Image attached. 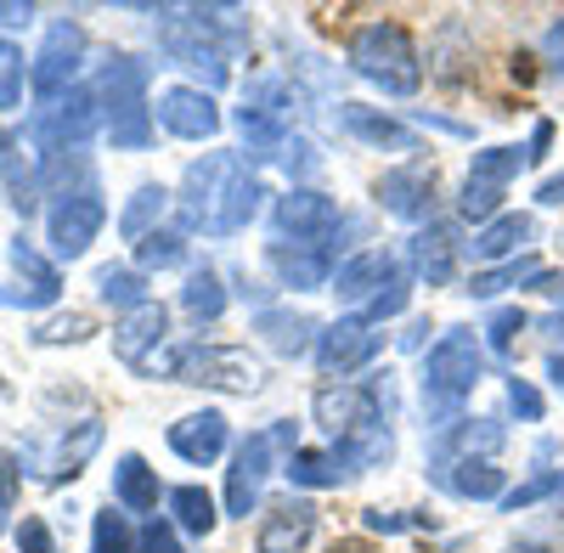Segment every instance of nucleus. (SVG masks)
<instances>
[{"label": "nucleus", "instance_id": "f257e3e1", "mask_svg": "<svg viewBox=\"0 0 564 553\" xmlns=\"http://www.w3.org/2000/svg\"><path fill=\"white\" fill-rule=\"evenodd\" d=\"M260 175L243 153H204L186 164L181 193H175V232L181 238H238L260 215Z\"/></svg>", "mask_w": 564, "mask_h": 553}, {"label": "nucleus", "instance_id": "f03ea898", "mask_svg": "<svg viewBox=\"0 0 564 553\" xmlns=\"http://www.w3.org/2000/svg\"><path fill=\"white\" fill-rule=\"evenodd\" d=\"M231 18H238V12H226V7H175L159 23V45L170 52V63L193 68L215 90L231 74V45L243 40V29Z\"/></svg>", "mask_w": 564, "mask_h": 553}, {"label": "nucleus", "instance_id": "7ed1b4c3", "mask_svg": "<svg viewBox=\"0 0 564 553\" xmlns=\"http://www.w3.org/2000/svg\"><path fill=\"white\" fill-rule=\"evenodd\" d=\"M480 373H486V350H480L475 328L441 334V345L423 356V412H430V424L441 435L457 424V406L475 395Z\"/></svg>", "mask_w": 564, "mask_h": 553}, {"label": "nucleus", "instance_id": "20e7f679", "mask_svg": "<svg viewBox=\"0 0 564 553\" xmlns=\"http://www.w3.org/2000/svg\"><path fill=\"white\" fill-rule=\"evenodd\" d=\"M90 90H97V102H102V130H108V142H113V148L141 153V148L153 142L148 68H141L135 57H108L102 74L90 79Z\"/></svg>", "mask_w": 564, "mask_h": 553}, {"label": "nucleus", "instance_id": "39448f33", "mask_svg": "<svg viewBox=\"0 0 564 553\" xmlns=\"http://www.w3.org/2000/svg\"><path fill=\"white\" fill-rule=\"evenodd\" d=\"M345 57L361 79H372L390 97H412L423 85V57H417V40L401 23H361L345 45Z\"/></svg>", "mask_w": 564, "mask_h": 553}, {"label": "nucleus", "instance_id": "423d86ee", "mask_svg": "<svg viewBox=\"0 0 564 553\" xmlns=\"http://www.w3.org/2000/svg\"><path fill=\"white\" fill-rule=\"evenodd\" d=\"M164 373L181 384H198V390H231V395H254L265 384V367L249 345H175L164 356Z\"/></svg>", "mask_w": 564, "mask_h": 553}, {"label": "nucleus", "instance_id": "0eeeda50", "mask_svg": "<svg viewBox=\"0 0 564 553\" xmlns=\"http://www.w3.org/2000/svg\"><path fill=\"white\" fill-rule=\"evenodd\" d=\"M294 452H300V435H294L289 419H276V424L254 430L238 452H231V469H226V514L249 520V514L260 509L265 480L276 475V457H294Z\"/></svg>", "mask_w": 564, "mask_h": 553}, {"label": "nucleus", "instance_id": "6e6552de", "mask_svg": "<svg viewBox=\"0 0 564 553\" xmlns=\"http://www.w3.org/2000/svg\"><path fill=\"white\" fill-rule=\"evenodd\" d=\"M102 193H97V181L90 187H68L52 198V209H45V243H52V260H79L90 243H97L102 232Z\"/></svg>", "mask_w": 564, "mask_h": 553}, {"label": "nucleus", "instance_id": "1a4fd4ad", "mask_svg": "<svg viewBox=\"0 0 564 553\" xmlns=\"http://www.w3.org/2000/svg\"><path fill=\"white\" fill-rule=\"evenodd\" d=\"M79 57H85V29L74 18H52V29H45V40H40V57L29 63V85H34V97L45 108L63 102L74 90Z\"/></svg>", "mask_w": 564, "mask_h": 553}, {"label": "nucleus", "instance_id": "9d476101", "mask_svg": "<svg viewBox=\"0 0 564 553\" xmlns=\"http://www.w3.org/2000/svg\"><path fill=\"white\" fill-rule=\"evenodd\" d=\"M384 406H390V373H384V384H322L316 401H311L316 424L334 441H350L367 424H379Z\"/></svg>", "mask_w": 564, "mask_h": 553}, {"label": "nucleus", "instance_id": "9b49d317", "mask_svg": "<svg viewBox=\"0 0 564 553\" xmlns=\"http://www.w3.org/2000/svg\"><path fill=\"white\" fill-rule=\"evenodd\" d=\"M525 164H531L525 148H486V153H475V164H468V181H463V198H457L463 220H480V226L497 220L508 181L520 175Z\"/></svg>", "mask_w": 564, "mask_h": 553}, {"label": "nucleus", "instance_id": "f8f14e48", "mask_svg": "<svg viewBox=\"0 0 564 553\" xmlns=\"http://www.w3.org/2000/svg\"><path fill=\"white\" fill-rule=\"evenodd\" d=\"M379 350H384V334L372 328L367 316H339L334 328L316 334V367H322V379H334V384H350V373H361Z\"/></svg>", "mask_w": 564, "mask_h": 553}, {"label": "nucleus", "instance_id": "ddd939ff", "mask_svg": "<svg viewBox=\"0 0 564 553\" xmlns=\"http://www.w3.org/2000/svg\"><path fill=\"white\" fill-rule=\"evenodd\" d=\"M339 204L334 198H322V193H311V187H289L276 198V209H271V232H276V243H334V232H339Z\"/></svg>", "mask_w": 564, "mask_h": 553}, {"label": "nucleus", "instance_id": "4468645a", "mask_svg": "<svg viewBox=\"0 0 564 553\" xmlns=\"http://www.w3.org/2000/svg\"><path fill=\"white\" fill-rule=\"evenodd\" d=\"M97 446H102V424L85 419V424H74V435H57L52 446H23L18 464L34 480H45V486H63V480H74L90 464V452H97Z\"/></svg>", "mask_w": 564, "mask_h": 553}, {"label": "nucleus", "instance_id": "2eb2a0df", "mask_svg": "<svg viewBox=\"0 0 564 553\" xmlns=\"http://www.w3.org/2000/svg\"><path fill=\"white\" fill-rule=\"evenodd\" d=\"M153 113H159V124L170 135H181V142H209V135H220V108H215L209 90H198V85L159 90V108Z\"/></svg>", "mask_w": 564, "mask_h": 553}, {"label": "nucleus", "instance_id": "dca6fc26", "mask_svg": "<svg viewBox=\"0 0 564 553\" xmlns=\"http://www.w3.org/2000/svg\"><path fill=\"white\" fill-rule=\"evenodd\" d=\"M0 187H7V204L18 215H34V204L45 193V164L29 148L23 130H0Z\"/></svg>", "mask_w": 564, "mask_h": 553}, {"label": "nucleus", "instance_id": "f3484780", "mask_svg": "<svg viewBox=\"0 0 564 553\" xmlns=\"http://www.w3.org/2000/svg\"><path fill=\"white\" fill-rule=\"evenodd\" d=\"M401 260L390 254V249H361L356 260H345L339 271H334V294L345 300V305H372V300H379L384 289H395L401 283Z\"/></svg>", "mask_w": 564, "mask_h": 553}, {"label": "nucleus", "instance_id": "a211bd4d", "mask_svg": "<svg viewBox=\"0 0 564 553\" xmlns=\"http://www.w3.org/2000/svg\"><path fill=\"white\" fill-rule=\"evenodd\" d=\"M379 204L401 220H423L435 209V164H423V159H406L395 170H384L379 181Z\"/></svg>", "mask_w": 564, "mask_h": 553}, {"label": "nucleus", "instance_id": "6ab92c4d", "mask_svg": "<svg viewBox=\"0 0 564 553\" xmlns=\"http://www.w3.org/2000/svg\"><path fill=\"white\" fill-rule=\"evenodd\" d=\"M164 339H170V311H164L159 300H148V305L130 311L119 328H113V356H119L124 367H135V373H148V367H153L148 356H153Z\"/></svg>", "mask_w": 564, "mask_h": 553}, {"label": "nucleus", "instance_id": "aec40b11", "mask_svg": "<svg viewBox=\"0 0 564 553\" xmlns=\"http://www.w3.org/2000/svg\"><path fill=\"white\" fill-rule=\"evenodd\" d=\"M311 536H316V502L282 497V502H271V509H265V520L254 531V547L260 553H300Z\"/></svg>", "mask_w": 564, "mask_h": 553}, {"label": "nucleus", "instance_id": "412c9836", "mask_svg": "<svg viewBox=\"0 0 564 553\" xmlns=\"http://www.w3.org/2000/svg\"><path fill=\"white\" fill-rule=\"evenodd\" d=\"M12 265H18V276H29V289H0V305H29V311H40V305H57V294H63V276H57V265L45 260L23 232L12 238Z\"/></svg>", "mask_w": 564, "mask_h": 553}, {"label": "nucleus", "instance_id": "4be33fe9", "mask_svg": "<svg viewBox=\"0 0 564 553\" xmlns=\"http://www.w3.org/2000/svg\"><path fill=\"white\" fill-rule=\"evenodd\" d=\"M457 260H463V243H457V226H452V220H430V226L412 238V271H417L430 289H446V283H452Z\"/></svg>", "mask_w": 564, "mask_h": 553}, {"label": "nucleus", "instance_id": "5701e85b", "mask_svg": "<svg viewBox=\"0 0 564 553\" xmlns=\"http://www.w3.org/2000/svg\"><path fill=\"white\" fill-rule=\"evenodd\" d=\"M226 441H231V430H226V419L209 406V412H186V419H175L170 424V452L175 457H186V464H215V457L226 452Z\"/></svg>", "mask_w": 564, "mask_h": 553}, {"label": "nucleus", "instance_id": "b1692460", "mask_svg": "<svg viewBox=\"0 0 564 553\" xmlns=\"http://www.w3.org/2000/svg\"><path fill=\"white\" fill-rule=\"evenodd\" d=\"M265 260L282 276V289H322L327 271H334V249L327 243H271Z\"/></svg>", "mask_w": 564, "mask_h": 553}, {"label": "nucleus", "instance_id": "393cba45", "mask_svg": "<svg viewBox=\"0 0 564 553\" xmlns=\"http://www.w3.org/2000/svg\"><path fill=\"white\" fill-rule=\"evenodd\" d=\"M339 124L356 135V142H367V148H390V153H417V130L412 124H401V119H390V113H379V108H361V102H345L339 108Z\"/></svg>", "mask_w": 564, "mask_h": 553}, {"label": "nucleus", "instance_id": "a878e982", "mask_svg": "<svg viewBox=\"0 0 564 553\" xmlns=\"http://www.w3.org/2000/svg\"><path fill=\"white\" fill-rule=\"evenodd\" d=\"M282 475H289L294 486H305V491H327V486H345L356 469H350V457H345L339 446H322V452H316V446H300Z\"/></svg>", "mask_w": 564, "mask_h": 553}, {"label": "nucleus", "instance_id": "bb28decb", "mask_svg": "<svg viewBox=\"0 0 564 553\" xmlns=\"http://www.w3.org/2000/svg\"><path fill=\"white\" fill-rule=\"evenodd\" d=\"M502 289H558L553 283V271L536 260V254H525V260H502V265H491V271H480V276H468V294L475 300H491V294H502Z\"/></svg>", "mask_w": 564, "mask_h": 553}, {"label": "nucleus", "instance_id": "cd10ccee", "mask_svg": "<svg viewBox=\"0 0 564 553\" xmlns=\"http://www.w3.org/2000/svg\"><path fill=\"white\" fill-rule=\"evenodd\" d=\"M508 441V430L497 424V419H457L446 435H441V446H435V469H446L452 457H491L497 446Z\"/></svg>", "mask_w": 564, "mask_h": 553}, {"label": "nucleus", "instance_id": "c85d7f7f", "mask_svg": "<svg viewBox=\"0 0 564 553\" xmlns=\"http://www.w3.org/2000/svg\"><path fill=\"white\" fill-rule=\"evenodd\" d=\"M113 497H119V509H130V514H153L159 509V469H148V457L124 452L113 464Z\"/></svg>", "mask_w": 564, "mask_h": 553}, {"label": "nucleus", "instance_id": "c756f323", "mask_svg": "<svg viewBox=\"0 0 564 553\" xmlns=\"http://www.w3.org/2000/svg\"><path fill=\"white\" fill-rule=\"evenodd\" d=\"M254 334H260L271 350H282V356H300V350H311L316 322H311L305 311H282V305H265V311L254 316Z\"/></svg>", "mask_w": 564, "mask_h": 553}, {"label": "nucleus", "instance_id": "7c9ffc66", "mask_svg": "<svg viewBox=\"0 0 564 553\" xmlns=\"http://www.w3.org/2000/svg\"><path fill=\"white\" fill-rule=\"evenodd\" d=\"M531 238H536V220H531V215H497V220H486V226H480L468 249H475L480 260H513Z\"/></svg>", "mask_w": 564, "mask_h": 553}, {"label": "nucleus", "instance_id": "2f4dec72", "mask_svg": "<svg viewBox=\"0 0 564 553\" xmlns=\"http://www.w3.org/2000/svg\"><path fill=\"white\" fill-rule=\"evenodd\" d=\"M435 480H441L446 491H457V497H475V502L502 497V469L491 464V457H457V464L435 469Z\"/></svg>", "mask_w": 564, "mask_h": 553}, {"label": "nucleus", "instance_id": "473e14b6", "mask_svg": "<svg viewBox=\"0 0 564 553\" xmlns=\"http://www.w3.org/2000/svg\"><path fill=\"white\" fill-rule=\"evenodd\" d=\"M181 311L193 316V322H220L226 316V283H220L215 265H193V271H186Z\"/></svg>", "mask_w": 564, "mask_h": 553}, {"label": "nucleus", "instance_id": "72a5a7b5", "mask_svg": "<svg viewBox=\"0 0 564 553\" xmlns=\"http://www.w3.org/2000/svg\"><path fill=\"white\" fill-rule=\"evenodd\" d=\"M170 204H175V198H170L164 187H153V181H148V187H135L130 204H124V215H119V238H124V243H141L148 232H159V215H164Z\"/></svg>", "mask_w": 564, "mask_h": 553}, {"label": "nucleus", "instance_id": "f704fd0d", "mask_svg": "<svg viewBox=\"0 0 564 553\" xmlns=\"http://www.w3.org/2000/svg\"><path fill=\"white\" fill-rule=\"evenodd\" d=\"M97 300L113 305V311H141L148 305V271H135V265H102L97 271Z\"/></svg>", "mask_w": 564, "mask_h": 553}, {"label": "nucleus", "instance_id": "c9c22d12", "mask_svg": "<svg viewBox=\"0 0 564 553\" xmlns=\"http://www.w3.org/2000/svg\"><path fill=\"white\" fill-rule=\"evenodd\" d=\"M170 514L181 531H193V536H209L220 525V509H215V497L204 486H175L170 491Z\"/></svg>", "mask_w": 564, "mask_h": 553}, {"label": "nucleus", "instance_id": "e433bc0d", "mask_svg": "<svg viewBox=\"0 0 564 553\" xmlns=\"http://www.w3.org/2000/svg\"><path fill=\"white\" fill-rule=\"evenodd\" d=\"M23 79H29V57L18 40H0V113L23 108Z\"/></svg>", "mask_w": 564, "mask_h": 553}, {"label": "nucleus", "instance_id": "4c0bfd02", "mask_svg": "<svg viewBox=\"0 0 564 553\" xmlns=\"http://www.w3.org/2000/svg\"><path fill=\"white\" fill-rule=\"evenodd\" d=\"M186 260V238L181 232H148L135 243V271H164Z\"/></svg>", "mask_w": 564, "mask_h": 553}, {"label": "nucleus", "instance_id": "58836bf2", "mask_svg": "<svg viewBox=\"0 0 564 553\" xmlns=\"http://www.w3.org/2000/svg\"><path fill=\"white\" fill-rule=\"evenodd\" d=\"M79 339H90V316L85 311H63V316H52V322L34 328V345H79Z\"/></svg>", "mask_w": 564, "mask_h": 553}, {"label": "nucleus", "instance_id": "ea45409f", "mask_svg": "<svg viewBox=\"0 0 564 553\" xmlns=\"http://www.w3.org/2000/svg\"><path fill=\"white\" fill-rule=\"evenodd\" d=\"M90 553H141L135 547V536H130V525H124V514H97V531H90Z\"/></svg>", "mask_w": 564, "mask_h": 553}, {"label": "nucleus", "instance_id": "a19ab883", "mask_svg": "<svg viewBox=\"0 0 564 553\" xmlns=\"http://www.w3.org/2000/svg\"><path fill=\"white\" fill-rule=\"evenodd\" d=\"M520 328H525V311H520V305H502V311H491V322H486V339H491V350H497V356H508V350H513V339H520Z\"/></svg>", "mask_w": 564, "mask_h": 553}, {"label": "nucleus", "instance_id": "79ce46f5", "mask_svg": "<svg viewBox=\"0 0 564 553\" xmlns=\"http://www.w3.org/2000/svg\"><path fill=\"white\" fill-rule=\"evenodd\" d=\"M542 497H564V469L558 475H536L531 486H520V491H502V509H531V502H542Z\"/></svg>", "mask_w": 564, "mask_h": 553}, {"label": "nucleus", "instance_id": "37998d69", "mask_svg": "<svg viewBox=\"0 0 564 553\" xmlns=\"http://www.w3.org/2000/svg\"><path fill=\"white\" fill-rule=\"evenodd\" d=\"M18 486H23V464H18V452L0 446V525L18 509Z\"/></svg>", "mask_w": 564, "mask_h": 553}, {"label": "nucleus", "instance_id": "c03bdc74", "mask_svg": "<svg viewBox=\"0 0 564 553\" xmlns=\"http://www.w3.org/2000/svg\"><path fill=\"white\" fill-rule=\"evenodd\" d=\"M12 536H18V553H57V542H52V525H45L40 514H23Z\"/></svg>", "mask_w": 564, "mask_h": 553}, {"label": "nucleus", "instance_id": "a18cd8bd", "mask_svg": "<svg viewBox=\"0 0 564 553\" xmlns=\"http://www.w3.org/2000/svg\"><path fill=\"white\" fill-rule=\"evenodd\" d=\"M135 547L141 553H181V536H175L170 520H148V525H141V536H135Z\"/></svg>", "mask_w": 564, "mask_h": 553}, {"label": "nucleus", "instance_id": "49530a36", "mask_svg": "<svg viewBox=\"0 0 564 553\" xmlns=\"http://www.w3.org/2000/svg\"><path fill=\"white\" fill-rule=\"evenodd\" d=\"M401 311H406V276H401V283H395V289H384V294H379V300H372L367 311H356V316H367V322H372V328H379V322H384V316H401Z\"/></svg>", "mask_w": 564, "mask_h": 553}, {"label": "nucleus", "instance_id": "de8ad7c7", "mask_svg": "<svg viewBox=\"0 0 564 553\" xmlns=\"http://www.w3.org/2000/svg\"><path fill=\"white\" fill-rule=\"evenodd\" d=\"M508 406L520 412L525 424H536V419H542V395H536V390H531L525 379H508Z\"/></svg>", "mask_w": 564, "mask_h": 553}, {"label": "nucleus", "instance_id": "09e8293b", "mask_svg": "<svg viewBox=\"0 0 564 553\" xmlns=\"http://www.w3.org/2000/svg\"><path fill=\"white\" fill-rule=\"evenodd\" d=\"M542 57H547V68L564 79V18H553V29L542 34Z\"/></svg>", "mask_w": 564, "mask_h": 553}, {"label": "nucleus", "instance_id": "8fccbe9b", "mask_svg": "<svg viewBox=\"0 0 564 553\" xmlns=\"http://www.w3.org/2000/svg\"><path fill=\"white\" fill-rule=\"evenodd\" d=\"M536 204H547V209L564 204V175H547V181H542V187H536Z\"/></svg>", "mask_w": 564, "mask_h": 553}, {"label": "nucleus", "instance_id": "3c124183", "mask_svg": "<svg viewBox=\"0 0 564 553\" xmlns=\"http://www.w3.org/2000/svg\"><path fill=\"white\" fill-rule=\"evenodd\" d=\"M423 334H430V322H412V328L401 334V345H406V350H417V345H423Z\"/></svg>", "mask_w": 564, "mask_h": 553}, {"label": "nucleus", "instance_id": "603ef678", "mask_svg": "<svg viewBox=\"0 0 564 553\" xmlns=\"http://www.w3.org/2000/svg\"><path fill=\"white\" fill-rule=\"evenodd\" d=\"M547 379H553V384L564 390V356H553V361H547Z\"/></svg>", "mask_w": 564, "mask_h": 553}, {"label": "nucleus", "instance_id": "864d4df0", "mask_svg": "<svg viewBox=\"0 0 564 553\" xmlns=\"http://www.w3.org/2000/svg\"><path fill=\"white\" fill-rule=\"evenodd\" d=\"M508 553H547V547H542V542H513Z\"/></svg>", "mask_w": 564, "mask_h": 553}]
</instances>
